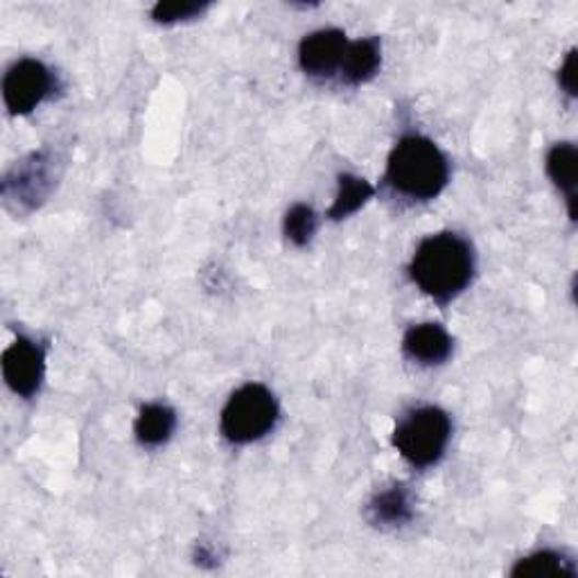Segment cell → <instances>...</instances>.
I'll return each mask as SVG.
<instances>
[{
    "label": "cell",
    "instance_id": "6da1fadb",
    "mask_svg": "<svg viewBox=\"0 0 578 578\" xmlns=\"http://www.w3.org/2000/svg\"><path fill=\"white\" fill-rule=\"evenodd\" d=\"M411 281L439 303H447L464 292L475 276V253L458 234L430 236L422 240L409 264Z\"/></svg>",
    "mask_w": 578,
    "mask_h": 578
},
{
    "label": "cell",
    "instance_id": "7a4b0ae2",
    "mask_svg": "<svg viewBox=\"0 0 578 578\" xmlns=\"http://www.w3.org/2000/svg\"><path fill=\"white\" fill-rule=\"evenodd\" d=\"M450 179L445 154L426 136H405L387 161V183L405 197L428 202L439 197Z\"/></svg>",
    "mask_w": 578,
    "mask_h": 578
},
{
    "label": "cell",
    "instance_id": "3957f363",
    "mask_svg": "<svg viewBox=\"0 0 578 578\" xmlns=\"http://www.w3.org/2000/svg\"><path fill=\"white\" fill-rule=\"evenodd\" d=\"M452 439V420L439 407H418L405 413L394 432V445L413 468L434 466Z\"/></svg>",
    "mask_w": 578,
    "mask_h": 578
},
{
    "label": "cell",
    "instance_id": "277c9868",
    "mask_svg": "<svg viewBox=\"0 0 578 578\" xmlns=\"http://www.w3.org/2000/svg\"><path fill=\"white\" fill-rule=\"evenodd\" d=\"M279 403L262 384H245L222 409L219 428L230 443H253L276 428Z\"/></svg>",
    "mask_w": 578,
    "mask_h": 578
},
{
    "label": "cell",
    "instance_id": "5b68a950",
    "mask_svg": "<svg viewBox=\"0 0 578 578\" xmlns=\"http://www.w3.org/2000/svg\"><path fill=\"white\" fill-rule=\"evenodd\" d=\"M53 91L50 70L36 59L16 61L3 80V98L14 115H25L36 109Z\"/></svg>",
    "mask_w": 578,
    "mask_h": 578
},
{
    "label": "cell",
    "instance_id": "8992f818",
    "mask_svg": "<svg viewBox=\"0 0 578 578\" xmlns=\"http://www.w3.org/2000/svg\"><path fill=\"white\" fill-rule=\"evenodd\" d=\"M46 373V351L36 341L19 337L3 355V375L10 389L21 398H32L42 389Z\"/></svg>",
    "mask_w": 578,
    "mask_h": 578
},
{
    "label": "cell",
    "instance_id": "52a82bcc",
    "mask_svg": "<svg viewBox=\"0 0 578 578\" xmlns=\"http://www.w3.org/2000/svg\"><path fill=\"white\" fill-rule=\"evenodd\" d=\"M349 46L351 42L337 27L307 34L298 48L301 68L313 77H332L337 70H341Z\"/></svg>",
    "mask_w": 578,
    "mask_h": 578
},
{
    "label": "cell",
    "instance_id": "ba28073f",
    "mask_svg": "<svg viewBox=\"0 0 578 578\" xmlns=\"http://www.w3.org/2000/svg\"><path fill=\"white\" fill-rule=\"evenodd\" d=\"M403 351L409 360L422 366H437L452 355V337L439 324L411 326L405 332Z\"/></svg>",
    "mask_w": 578,
    "mask_h": 578
},
{
    "label": "cell",
    "instance_id": "9c48e42d",
    "mask_svg": "<svg viewBox=\"0 0 578 578\" xmlns=\"http://www.w3.org/2000/svg\"><path fill=\"white\" fill-rule=\"evenodd\" d=\"M382 64V44L377 36L360 38V42H353L345 50L343 64H341V80L349 84L358 87L369 82L371 77L377 72Z\"/></svg>",
    "mask_w": 578,
    "mask_h": 578
},
{
    "label": "cell",
    "instance_id": "30bf717a",
    "mask_svg": "<svg viewBox=\"0 0 578 578\" xmlns=\"http://www.w3.org/2000/svg\"><path fill=\"white\" fill-rule=\"evenodd\" d=\"M413 518L411 497L403 484L377 492L369 505V520L377 526H400Z\"/></svg>",
    "mask_w": 578,
    "mask_h": 578
},
{
    "label": "cell",
    "instance_id": "8fae6325",
    "mask_svg": "<svg viewBox=\"0 0 578 578\" xmlns=\"http://www.w3.org/2000/svg\"><path fill=\"white\" fill-rule=\"evenodd\" d=\"M576 172H578V154L571 143H558L547 154V174L565 192L569 217L576 219Z\"/></svg>",
    "mask_w": 578,
    "mask_h": 578
},
{
    "label": "cell",
    "instance_id": "7c38bea8",
    "mask_svg": "<svg viewBox=\"0 0 578 578\" xmlns=\"http://www.w3.org/2000/svg\"><path fill=\"white\" fill-rule=\"evenodd\" d=\"M174 428H177L174 409L161 403H151L140 409L134 432L143 445L157 447V445H163L172 437Z\"/></svg>",
    "mask_w": 578,
    "mask_h": 578
},
{
    "label": "cell",
    "instance_id": "4fadbf2b",
    "mask_svg": "<svg viewBox=\"0 0 578 578\" xmlns=\"http://www.w3.org/2000/svg\"><path fill=\"white\" fill-rule=\"evenodd\" d=\"M511 576L515 578H574L576 565L565 554L543 549V552H535L518 560V565L511 569Z\"/></svg>",
    "mask_w": 578,
    "mask_h": 578
},
{
    "label": "cell",
    "instance_id": "5bb4252c",
    "mask_svg": "<svg viewBox=\"0 0 578 578\" xmlns=\"http://www.w3.org/2000/svg\"><path fill=\"white\" fill-rule=\"evenodd\" d=\"M373 185L355 174H341L339 177V192L332 208L328 211L330 219H343L353 213H358L371 197H373Z\"/></svg>",
    "mask_w": 578,
    "mask_h": 578
},
{
    "label": "cell",
    "instance_id": "9a60e30c",
    "mask_svg": "<svg viewBox=\"0 0 578 578\" xmlns=\"http://www.w3.org/2000/svg\"><path fill=\"white\" fill-rule=\"evenodd\" d=\"M283 228H285V236L290 242H294L296 247H305L313 240L315 230H317V215L310 206L296 204L287 211Z\"/></svg>",
    "mask_w": 578,
    "mask_h": 578
},
{
    "label": "cell",
    "instance_id": "2e32d148",
    "mask_svg": "<svg viewBox=\"0 0 578 578\" xmlns=\"http://www.w3.org/2000/svg\"><path fill=\"white\" fill-rule=\"evenodd\" d=\"M208 10V3H190V0H161L151 8V19L159 21V23H174V21H188V19H195L200 14H204Z\"/></svg>",
    "mask_w": 578,
    "mask_h": 578
},
{
    "label": "cell",
    "instance_id": "e0dca14e",
    "mask_svg": "<svg viewBox=\"0 0 578 578\" xmlns=\"http://www.w3.org/2000/svg\"><path fill=\"white\" fill-rule=\"evenodd\" d=\"M574 70H576V50H569L565 64L560 66V87L569 93V95H576V82H574Z\"/></svg>",
    "mask_w": 578,
    "mask_h": 578
}]
</instances>
